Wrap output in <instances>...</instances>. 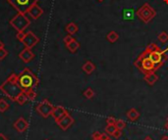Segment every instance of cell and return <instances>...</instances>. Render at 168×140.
I'll return each instance as SVG.
<instances>
[{"instance_id": "obj_10", "label": "cell", "mask_w": 168, "mask_h": 140, "mask_svg": "<svg viewBox=\"0 0 168 140\" xmlns=\"http://www.w3.org/2000/svg\"><path fill=\"white\" fill-rule=\"evenodd\" d=\"M55 122H56L57 125H58V126L61 128L62 130L65 131V130L68 129L69 127L73 125V124L75 122V120H74L73 117L68 113L67 115H65L64 117H63L62 119H60L59 121H57Z\"/></svg>"}, {"instance_id": "obj_16", "label": "cell", "mask_w": 168, "mask_h": 140, "mask_svg": "<svg viewBox=\"0 0 168 140\" xmlns=\"http://www.w3.org/2000/svg\"><path fill=\"white\" fill-rule=\"evenodd\" d=\"M144 79L146 80L149 85L153 86V85L156 83V81L158 80V75L156 74L155 73H149V74H144Z\"/></svg>"}, {"instance_id": "obj_25", "label": "cell", "mask_w": 168, "mask_h": 140, "mask_svg": "<svg viewBox=\"0 0 168 140\" xmlns=\"http://www.w3.org/2000/svg\"><path fill=\"white\" fill-rule=\"evenodd\" d=\"M126 125H127L126 121L122 120H116V121H115V126H116V128L119 130H123L126 127Z\"/></svg>"}, {"instance_id": "obj_14", "label": "cell", "mask_w": 168, "mask_h": 140, "mask_svg": "<svg viewBox=\"0 0 168 140\" xmlns=\"http://www.w3.org/2000/svg\"><path fill=\"white\" fill-rule=\"evenodd\" d=\"M67 114H68V111L64 107L56 106V107H54L53 112H52L51 116H52V118L54 119V121H59L60 119H62L63 117H64L65 115H67Z\"/></svg>"}, {"instance_id": "obj_39", "label": "cell", "mask_w": 168, "mask_h": 140, "mask_svg": "<svg viewBox=\"0 0 168 140\" xmlns=\"http://www.w3.org/2000/svg\"><path fill=\"white\" fill-rule=\"evenodd\" d=\"M164 2H165L166 4H168V0H164Z\"/></svg>"}, {"instance_id": "obj_29", "label": "cell", "mask_w": 168, "mask_h": 140, "mask_svg": "<svg viewBox=\"0 0 168 140\" xmlns=\"http://www.w3.org/2000/svg\"><path fill=\"white\" fill-rule=\"evenodd\" d=\"M7 55H8V51L6 49H5V48L0 49V61H2Z\"/></svg>"}, {"instance_id": "obj_17", "label": "cell", "mask_w": 168, "mask_h": 140, "mask_svg": "<svg viewBox=\"0 0 168 140\" xmlns=\"http://www.w3.org/2000/svg\"><path fill=\"white\" fill-rule=\"evenodd\" d=\"M82 70L86 74H91L94 73V71L95 70V64L92 63L91 61H86L83 65Z\"/></svg>"}, {"instance_id": "obj_35", "label": "cell", "mask_w": 168, "mask_h": 140, "mask_svg": "<svg viewBox=\"0 0 168 140\" xmlns=\"http://www.w3.org/2000/svg\"><path fill=\"white\" fill-rule=\"evenodd\" d=\"M160 140H168V135H163V136L161 137Z\"/></svg>"}, {"instance_id": "obj_21", "label": "cell", "mask_w": 168, "mask_h": 140, "mask_svg": "<svg viewBox=\"0 0 168 140\" xmlns=\"http://www.w3.org/2000/svg\"><path fill=\"white\" fill-rule=\"evenodd\" d=\"M106 38H107V40H108L110 43H114V42H116L117 40H118L119 36H118V33H117L116 32L111 31V32H109L107 33Z\"/></svg>"}, {"instance_id": "obj_9", "label": "cell", "mask_w": 168, "mask_h": 140, "mask_svg": "<svg viewBox=\"0 0 168 140\" xmlns=\"http://www.w3.org/2000/svg\"><path fill=\"white\" fill-rule=\"evenodd\" d=\"M39 42V38L33 32H28L25 33V36L22 40V43L25 45L26 48L32 49Z\"/></svg>"}, {"instance_id": "obj_6", "label": "cell", "mask_w": 168, "mask_h": 140, "mask_svg": "<svg viewBox=\"0 0 168 140\" xmlns=\"http://www.w3.org/2000/svg\"><path fill=\"white\" fill-rule=\"evenodd\" d=\"M18 13L27 14L33 5L38 4V0H6Z\"/></svg>"}, {"instance_id": "obj_28", "label": "cell", "mask_w": 168, "mask_h": 140, "mask_svg": "<svg viewBox=\"0 0 168 140\" xmlns=\"http://www.w3.org/2000/svg\"><path fill=\"white\" fill-rule=\"evenodd\" d=\"M74 39H75V38L73 37V36H70V34H68V36H66L64 37V39H63V41H64V43L67 45V44H69L70 42H72Z\"/></svg>"}, {"instance_id": "obj_24", "label": "cell", "mask_w": 168, "mask_h": 140, "mask_svg": "<svg viewBox=\"0 0 168 140\" xmlns=\"http://www.w3.org/2000/svg\"><path fill=\"white\" fill-rule=\"evenodd\" d=\"M26 95L29 99V101H33L34 99L37 98V92L34 89H32V90H28V91H25Z\"/></svg>"}, {"instance_id": "obj_15", "label": "cell", "mask_w": 168, "mask_h": 140, "mask_svg": "<svg viewBox=\"0 0 168 140\" xmlns=\"http://www.w3.org/2000/svg\"><path fill=\"white\" fill-rule=\"evenodd\" d=\"M140 113H139V111L135 108H131L128 112L126 113V117L127 119H128L130 121H136L139 120V118H140Z\"/></svg>"}, {"instance_id": "obj_5", "label": "cell", "mask_w": 168, "mask_h": 140, "mask_svg": "<svg viewBox=\"0 0 168 140\" xmlns=\"http://www.w3.org/2000/svg\"><path fill=\"white\" fill-rule=\"evenodd\" d=\"M9 23L17 32H25L26 28L30 26L31 21L26 16V14L18 13L10 20Z\"/></svg>"}, {"instance_id": "obj_18", "label": "cell", "mask_w": 168, "mask_h": 140, "mask_svg": "<svg viewBox=\"0 0 168 140\" xmlns=\"http://www.w3.org/2000/svg\"><path fill=\"white\" fill-rule=\"evenodd\" d=\"M65 30L66 32H68V34H70V36H74L75 33H77L78 31H79V28L78 26L75 24V23H69V24L65 27Z\"/></svg>"}, {"instance_id": "obj_44", "label": "cell", "mask_w": 168, "mask_h": 140, "mask_svg": "<svg viewBox=\"0 0 168 140\" xmlns=\"http://www.w3.org/2000/svg\"><path fill=\"white\" fill-rule=\"evenodd\" d=\"M167 121H168V118H167Z\"/></svg>"}, {"instance_id": "obj_30", "label": "cell", "mask_w": 168, "mask_h": 140, "mask_svg": "<svg viewBox=\"0 0 168 140\" xmlns=\"http://www.w3.org/2000/svg\"><path fill=\"white\" fill-rule=\"evenodd\" d=\"M25 32H17V34H16V37H17V39L19 40L20 42H22V40H23V38H24V36H25Z\"/></svg>"}, {"instance_id": "obj_33", "label": "cell", "mask_w": 168, "mask_h": 140, "mask_svg": "<svg viewBox=\"0 0 168 140\" xmlns=\"http://www.w3.org/2000/svg\"><path fill=\"white\" fill-rule=\"evenodd\" d=\"M121 135H122V130L117 129L116 131H115V133L113 134V137H115V138H119V137H121Z\"/></svg>"}, {"instance_id": "obj_42", "label": "cell", "mask_w": 168, "mask_h": 140, "mask_svg": "<svg viewBox=\"0 0 168 140\" xmlns=\"http://www.w3.org/2000/svg\"><path fill=\"white\" fill-rule=\"evenodd\" d=\"M92 140H101V139H92Z\"/></svg>"}, {"instance_id": "obj_23", "label": "cell", "mask_w": 168, "mask_h": 140, "mask_svg": "<svg viewBox=\"0 0 168 140\" xmlns=\"http://www.w3.org/2000/svg\"><path fill=\"white\" fill-rule=\"evenodd\" d=\"M117 130L115 125H107V126L105 127V132L110 136H113V134L115 133V131Z\"/></svg>"}, {"instance_id": "obj_12", "label": "cell", "mask_w": 168, "mask_h": 140, "mask_svg": "<svg viewBox=\"0 0 168 140\" xmlns=\"http://www.w3.org/2000/svg\"><path fill=\"white\" fill-rule=\"evenodd\" d=\"M28 14L31 16L32 19L38 20V19H39L40 17L42 16V14H43V9L40 7L38 4H36V5H33V6L28 11Z\"/></svg>"}, {"instance_id": "obj_4", "label": "cell", "mask_w": 168, "mask_h": 140, "mask_svg": "<svg viewBox=\"0 0 168 140\" xmlns=\"http://www.w3.org/2000/svg\"><path fill=\"white\" fill-rule=\"evenodd\" d=\"M134 65L135 67H137L140 70L141 73H143L144 74H147L149 73H155L156 70H158L153 63V61L148 57V53L146 50L138 57V59L134 62Z\"/></svg>"}, {"instance_id": "obj_8", "label": "cell", "mask_w": 168, "mask_h": 140, "mask_svg": "<svg viewBox=\"0 0 168 140\" xmlns=\"http://www.w3.org/2000/svg\"><path fill=\"white\" fill-rule=\"evenodd\" d=\"M53 109H54V106L47 100V99L42 100L36 108L38 114L42 116L43 119H47L49 116H51L52 112H53Z\"/></svg>"}, {"instance_id": "obj_1", "label": "cell", "mask_w": 168, "mask_h": 140, "mask_svg": "<svg viewBox=\"0 0 168 140\" xmlns=\"http://www.w3.org/2000/svg\"><path fill=\"white\" fill-rule=\"evenodd\" d=\"M0 91L4 93L12 101H15L16 97L23 92L18 83V74H16L15 73L11 74L7 79L0 85Z\"/></svg>"}, {"instance_id": "obj_7", "label": "cell", "mask_w": 168, "mask_h": 140, "mask_svg": "<svg viewBox=\"0 0 168 140\" xmlns=\"http://www.w3.org/2000/svg\"><path fill=\"white\" fill-rule=\"evenodd\" d=\"M137 16L144 24H148L156 16V11L150 6L148 3H144L143 6L137 11Z\"/></svg>"}, {"instance_id": "obj_13", "label": "cell", "mask_w": 168, "mask_h": 140, "mask_svg": "<svg viewBox=\"0 0 168 140\" xmlns=\"http://www.w3.org/2000/svg\"><path fill=\"white\" fill-rule=\"evenodd\" d=\"M19 58L24 63H29V62H31L34 58V53L32 51V49H29V48L25 47V49H23L20 52Z\"/></svg>"}, {"instance_id": "obj_32", "label": "cell", "mask_w": 168, "mask_h": 140, "mask_svg": "<svg viewBox=\"0 0 168 140\" xmlns=\"http://www.w3.org/2000/svg\"><path fill=\"white\" fill-rule=\"evenodd\" d=\"M101 135H102V133H100L99 131H95L92 133V139H100Z\"/></svg>"}, {"instance_id": "obj_3", "label": "cell", "mask_w": 168, "mask_h": 140, "mask_svg": "<svg viewBox=\"0 0 168 140\" xmlns=\"http://www.w3.org/2000/svg\"><path fill=\"white\" fill-rule=\"evenodd\" d=\"M146 51L148 53V57L153 61L157 69L163 66V64L167 60L166 53L168 52V48H166L165 50H161L155 43H150L147 47Z\"/></svg>"}, {"instance_id": "obj_43", "label": "cell", "mask_w": 168, "mask_h": 140, "mask_svg": "<svg viewBox=\"0 0 168 140\" xmlns=\"http://www.w3.org/2000/svg\"><path fill=\"white\" fill-rule=\"evenodd\" d=\"M45 140H48V139H45Z\"/></svg>"}, {"instance_id": "obj_34", "label": "cell", "mask_w": 168, "mask_h": 140, "mask_svg": "<svg viewBox=\"0 0 168 140\" xmlns=\"http://www.w3.org/2000/svg\"><path fill=\"white\" fill-rule=\"evenodd\" d=\"M0 140H9L3 133H0Z\"/></svg>"}, {"instance_id": "obj_22", "label": "cell", "mask_w": 168, "mask_h": 140, "mask_svg": "<svg viewBox=\"0 0 168 140\" xmlns=\"http://www.w3.org/2000/svg\"><path fill=\"white\" fill-rule=\"evenodd\" d=\"M10 108V104L5 99H0V113H5Z\"/></svg>"}, {"instance_id": "obj_20", "label": "cell", "mask_w": 168, "mask_h": 140, "mask_svg": "<svg viewBox=\"0 0 168 140\" xmlns=\"http://www.w3.org/2000/svg\"><path fill=\"white\" fill-rule=\"evenodd\" d=\"M66 46H67V49H68L69 51L72 52V53H75V52H76V51L80 48V43L77 41L76 39H74L72 42L67 44Z\"/></svg>"}, {"instance_id": "obj_26", "label": "cell", "mask_w": 168, "mask_h": 140, "mask_svg": "<svg viewBox=\"0 0 168 140\" xmlns=\"http://www.w3.org/2000/svg\"><path fill=\"white\" fill-rule=\"evenodd\" d=\"M84 96H85L86 99H91V98H94V96H95V91L92 90V88L89 87V88H86V89L84 91Z\"/></svg>"}, {"instance_id": "obj_2", "label": "cell", "mask_w": 168, "mask_h": 140, "mask_svg": "<svg viewBox=\"0 0 168 140\" xmlns=\"http://www.w3.org/2000/svg\"><path fill=\"white\" fill-rule=\"evenodd\" d=\"M18 83L23 91H28L32 89H36V87L38 85L39 80L37 78L31 69L25 68L23 71L18 74Z\"/></svg>"}, {"instance_id": "obj_40", "label": "cell", "mask_w": 168, "mask_h": 140, "mask_svg": "<svg viewBox=\"0 0 168 140\" xmlns=\"http://www.w3.org/2000/svg\"><path fill=\"white\" fill-rule=\"evenodd\" d=\"M106 140H112V139H111V138H110V137H108V138H107Z\"/></svg>"}, {"instance_id": "obj_11", "label": "cell", "mask_w": 168, "mask_h": 140, "mask_svg": "<svg viewBox=\"0 0 168 140\" xmlns=\"http://www.w3.org/2000/svg\"><path fill=\"white\" fill-rule=\"evenodd\" d=\"M13 126L19 133H23L29 128V122L23 118V117H20V118L13 124Z\"/></svg>"}, {"instance_id": "obj_27", "label": "cell", "mask_w": 168, "mask_h": 140, "mask_svg": "<svg viewBox=\"0 0 168 140\" xmlns=\"http://www.w3.org/2000/svg\"><path fill=\"white\" fill-rule=\"evenodd\" d=\"M157 39L159 40L161 43H166L168 41V34L165 32H160L158 34Z\"/></svg>"}, {"instance_id": "obj_31", "label": "cell", "mask_w": 168, "mask_h": 140, "mask_svg": "<svg viewBox=\"0 0 168 140\" xmlns=\"http://www.w3.org/2000/svg\"><path fill=\"white\" fill-rule=\"evenodd\" d=\"M115 121H116V119H115L114 117H108L106 119L107 125H115Z\"/></svg>"}, {"instance_id": "obj_19", "label": "cell", "mask_w": 168, "mask_h": 140, "mask_svg": "<svg viewBox=\"0 0 168 140\" xmlns=\"http://www.w3.org/2000/svg\"><path fill=\"white\" fill-rule=\"evenodd\" d=\"M28 101H29V99H28L26 93L24 91H23L22 93H20V94L15 99V102H17L19 105H25Z\"/></svg>"}, {"instance_id": "obj_37", "label": "cell", "mask_w": 168, "mask_h": 140, "mask_svg": "<svg viewBox=\"0 0 168 140\" xmlns=\"http://www.w3.org/2000/svg\"><path fill=\"white\" fill-rule=\"evenodd\" d=\"M144 140H153V139L152 137H150V136H147V137H146V138H144Z\"/></svg>"}, {"instance_id": "obj_36", "label": "cell", "mask_w": 168, "mask_h": 140, "mask_svg": "<svg viewBox=\"0 0 168 140\" xmlns=\"http://www.w3.org/2000/svg\"><path fill=\"white\" fill-rule=\"evenodd\" d=\"M2 48H4V43L0 40V49H2Z\"/></svg>"}, {"instance_id": "obj_38", "label": "cell", "mask_w": 168, "mask_h": 140, "mask_svg": "<svg viewBox=\"0 0 168 140\" xmlns=\"http://www.w3.org/2000/svg\"><path fill=\"white\" fill-rule=\"evenodd\" d=\"M164 127H165V129H166V130H168V121H166V124H165Z\"/></svg>"}, {"instance_id": "obj_41", "label": "cell", "mask_w": 168, "mask_h": 140, "mask_svg": "<svg viewBox=\"0 0 168 140\" xmlns=\"http://www.w3.org/2000/svg\"><path fill=\"white\" fill-rule=\"evenodd\" d=\"M97 1H99V2H102V1H103V0H97Z\"/></svg>"}]
</instances>
